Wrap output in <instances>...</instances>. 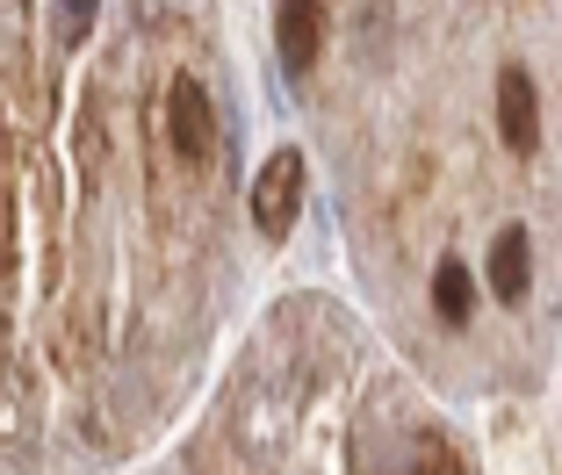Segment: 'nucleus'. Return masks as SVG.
I'll return each instance as SVG.
<instances>
[{
	"label": "nucleus",
	"mask_w": 562,
	"mask_h": 475,
	"mask_svg": "<svg viewBox=\"0 0 562 475\" xmlns=\"http://www.w3.org/2000/svg\"><path fill=\"white\" fill-rule=\"evenodd\" d=\"M296 216H303V151L281 145L274 159L252 173V224H260L267 238H281Z\"/></svg>",
	"instance_id": "1"
},
{
	"label": "nucleus",
	"mask_w": 562,
	"mask_h": 475,
	"mask_svg": "<svg viewBox=\"0 0 562 475\" xmlns=\"http://www.w3.org/2000/svg\"><path fill=\"white\" fill-rule=\"evenodd\" d=\"M166 131H173V151H181L188 166H210L216 109H210V94H202V80H173V94H166Z\"/></svg>",
	"instance_id": "2"
},
{
	"label": "nucleus",
	"mask_w": 562,
	"mask_h": 475,
	"mask_svg": "<svg viewBox=\"0 0 562 475\" xmlns=\"http://www.w3.org/2000/svg\"><path fill=\"white\" fill-rule=\"evenodd\" d=\"M497 137H505L513 151H533V137H541V101H533L527 66L497 72Z\"/></svg>",
	"instance_id": "3"
},
{
	"label": "nucleus",
	"mask_w": 562,
	"mask_h": 475,
	"mask_svg": "<svg viewBox=\"0 0 562 475\" xmlns=\"http://www.w3.org/2000/svg\"><path fill=\"white\" fill-rule=\"evenodd\" d=\"M274 36H281L289 72H303L317 58V36H325V8H317V0H289V8H274Z\"/></svg>",
	"instance_id": "4"
},
{
	"label": "nucleus",
	"mask_w": 562,
	"mask_h": 475,
	"mask_svg": "<svg viewBox=\"0 0 562 475\" xmlns=\"http://www.w3.org/2000/svg\"><path fill=\"white\" fill-rule=\"evenodd\" d=\"M527 274H533V252H527V230H497V246H491V295L497 303H519L527 295Z\"/></svg>",
	"instance_id": "5"
},
{
	"label": "nucleus",
	"mask_w": 562,
	"mask_h": 475,
	"mask_svg": "<svg viewBox=\"0 0 562 475\" xmlns=\"http://www.w3.org/2000/svg\"><path fill=\"white\" fill-rule=\"evenodd\" d=\"M432 310H440L447 325H462V317L476 310V274H469L462 260H440V267H432Z\"/></svg>",
	"instance_id": "6"
}]
</instances>
